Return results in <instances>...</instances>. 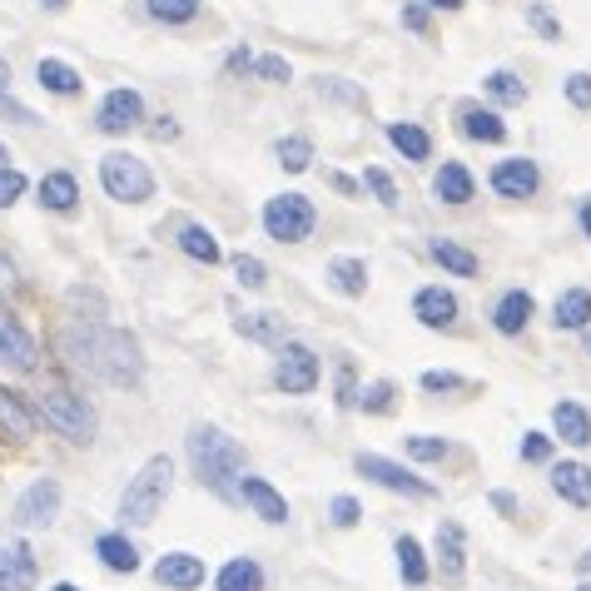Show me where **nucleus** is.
<instances>
[{"label":"nucleus","mask_w":591,"mask_h":591,"mask_svg":"<svg viewBox=\"0 0 591 591\" xmlns=\"http://www.w3.org/2000/svg\"><path fill=\"white\" fill-rule=\"evenodd\" d=\"M234 273H239L244 289H264V283H269V269H264L254 254H239V259H234Z\"/></svg>","instance_id":"nucleus-38"},{"label":"nucleus","mask_w":591,"mask_h":591,"mask_svg":"<svg viewBox=\"0 0 591 591\" xmlns=\"http://www.w3.org/2000/svg\"><path fill=\"white\" fill-rule=\"evenodd\" d=\"M398 571L408 587H422V581H428V557H422L418 537H398Z\"/></svg>","instance_id":"nucleus-34"},{"label":"nucleus","mask_w":591,"mask_h":591,"mask_svg":"<svg viewBox=\"0 0 591 591\" xmlns=\"http://www.w3.org/2000/svg\"><path fill=\"white\" fill-rule=\"evenodd\" d=\"M150 15L164 25H190L200 15V0H150Z\"/></svg>","instance_id":"nucleus-36"},{"label":"nucleus","mask_w":591,"mask_h":591,"mask_svg":"<svg viewBox=\"0 0 591 591\" xmlns=\"http://www.w3.org/2000/svg\"><path fill=\"white\" fill-rule=\"evenodd\" d=\"M309 160H313V144L303 140V135H289V140H279V164L289 174H303V170H309Z\"/></svg>","instance_id":"nucleus-37"},{"label":"nucleus","mask_w":591,"mask_h":591,"mask_svg":"<svg viewBox=\"0 0 591 591\" xmlns=\"http://www.w3.org/2000/svg\"><path fill=\"white\" fill-rule=\"evenodd\" d=\"M234 329H239L249 343H269V348L289 343V323H283V313H269V309H259V313H239V323H234Z\"/></svg>","instance_id":"nucleus-20"},{"label":"nucleus","mask_w":591,"mask_h":591,"mask_svg":"<svg viewBox=\"0 0 591 591\" xmlns=\"http://www.w3.org/2000/svg\"><path fill=\"white\" fill-rule=\"evenodd\" d=\"M239 502H249L254 517H264V522H289V502H283V492H273L264 477H249V472H244L239 477Z\"/></svg>","instance_id":"nucleus-17"},{"label":"nucleus","mask_w":591,"mask_h":591,"mask_svg":"<svg viewBox=\"0 0 591 591\" xmlns=\"http://www.w3.org/2000/svg\"><path fill=\"white\" fill-rule=\"evenodd\" d=\"M587 353H591V333H587Z\"/></svg>","instance_id":"nucleus-59"},{"label":"nucleus","mask_w":591,"mask_h":591,"mask_svg":"<svg viewBox=\"0 0 591 591\" xmlns=\"http://www.w3.org/2000/svg\"><path fill=\"white\" fill-rule=\"evenodd\" d=\"M438 571H442V587H462L468 581V531H462L458 517L438 522Z\"/></svg>","instance_id":"nucleus-9"},{"label":"nucleus","mask_w":591,"mask_h":591,"mask_svg":"<svg viewBox=\"0 0 591 591\" xmlns=\"http://www.w3.org/2000/svg\"><path fill=\"white\" fill-rule=\"evenodd\" d=\"M581 229H587V239H591V200L581 204Z\"/></svg>","instance_id":"nucleus-54"},{"label":"nucleus","mask_w":591,"mask_h":591,"mask_svg":"<svg viewBox=\"0 0 591 591\" xmlns=\"http://www.w3.org/2000/svg\"><path fill=\"white\" fill-rule=\"evenodd\" d=\"M353 398H358V388H353V363H339V402L353 408Z\"/></svg>","instance_id":"nucleus-49"},{"label":"nucleus","mask_w":591,"mask_h":591,"mask_svg":"<svg viewBox=\"0 0 591 591\" xmlns=\"http://www.w3.org/2000/svg\"><path fill=\"white\" fill-rule=\"evenodd\" d=\"M363 184H368V190L378 194V204H388V209L398 204V190H393V180H388L383 170H363Z\"/></svg>","instance_id":"nucleus-42"},{"label":"nucleus","mask_w":591,"mask_h":591,"mask_svg":"<svg viewBox=\"0 0 591 591\" xmlns=\"http://www.w3.org/2000/svg\"><path fill=\"white\" fill-rule=\"evenodd\" d=\"M180 249L190 254V259H200V264H219L224 259L219 239H214L204 224H184V229H180Z\"/></svg>","instance_id":"nucleus-30"},{"label":"nucleus","mask_w":591,"mask_h":591,"mask_svg":"<svg viewBox=\"0 0 591 591\" xmlns=\"http://www.w3.org/2000/svg\"><path fill=\"white\" fill-rule=\"evenodd\" d=\"M551 492L571 507H591V468L587 462H557L551 468Z\"/></svg>","instance_id":"nucleus-18"},{"label":"nucleus","mask_w":591,"mask_h":591,"mask_svg":"<svg viewBox=\"0 0 591 591\" xmlns=\"http://www.w3.org/2000/svg\"><path fill=\"white\" fill-rule=\"evenodd\" d=\"M353 468H358L368 482H378V487L402 492V497H432V482H422L418 472H408L402 462L378 458V452H358V458H353Z\"/></svg>","instance_id":"nucleus-7"},{"label":"nucleus","mask_w":591,"mask_h":591,"mask_svg":"<svg viewBox=\"0 0 591 591\" xmlns=\"http://www.w3.org/2000/svg\"><path fill=\"white\" fill-rule=\"evenodd\" d=\"M95 557H100L110 571H135V567H140V551H135V541L120 537V531H105V537L95 541Z\"/></svg>","instance_id":"nucleus-24"},{"label":"nucleus","mask_w":591,"mask_h":591,"mask_svg":"<svg viewBox=\"0 0 591 591\" xmlns=\"http://www.w3.org/2000/svg\"><path fill=\"white\" fill-rule=\"evenodd\" d=\"M170 487H174V462L164 458H150L140 472H135V482L125 487V497H120V517L130 522V527H150L154 517H160V507H164V497H170Z\"/></svg>","instance_id":"nucleus-3"},{"label":"nucleus","mask_w":591,"mask_h":591,"mask_svg":"<svg viewBox=\"0 0 591 591\" xmlns=\"http://www.w3.org/2000/svg\"><path fill=\"white\" fill-rule=\"evenodd\" d=\"M329 279L339 283V293L358 299V293L368 289V264H363V259H348V254H343V259H333V264H329Z\"/></svg>","instance_id":"nucleus-32"},{"label":"nucleus","mask_w":591,"mask_h":591,"mask_svg":"<svg viewBox=\"0 0 591 591\" xmlns=\"http://www.w3.org/2000/svg\"><path fill=\"white\" fill-rule=\"evenodd\" d=\"M219 591H264V567L254 557H234L214 581Z\"/></svg>","instance_id":"nucleus-28"},{"label":"nucleus","mask_w":591,"mask_h":591,"mask_svg":"<svg viewBox=\"0 0 591 591\" xmlns=\"http://www.w3.org/2000/svg\"><path fill=\"white\" fill-rule=\"evenodd\" d=\"M577 591H591V587H577Z\"/></svg>","instance_id":"nucleus-60"},{"label":"nucleus","mask_w":591,"mask_h":591,"mask_svg":"<svg viewBox=\"0 0 591 591\" xmlns=\"http://www.w3.org/2000/svg\"><path fill=\"white\" fill-rule=\"evenodd\" d=\"M567 100L577 110H591V75H567Z\"/></svg>","instance_id":"nucleus-45"},{"label":"nucleus","mask_w":591,"mask_h":591,"mask_svg":"<svg viewBox=\"0 0 591 591\" xmlns=\"http://www.w3.org/2000/svg\"><path fill=\"white\" fill-rule=\"evenodd\" d=\"M412 319H418L422 329H452V323H458V293H448L442 283L418 289V299H412Z\"/></svg>","instance_id":"nucleus-13"},{"label":"nucleus","mask_w":591,"mask_h":591,"mask_svg":"<svg viewBox=\"0 0 591 591\" xmlns=\"http://www.w3.org/2000/svg\"><path fill=\"white\" fill-rule=\"evenodd\" d=\"M144 120V100H140V90H110L100 100V110H95V125H100L105 135H125V130H135V125Z\"/></svg>","instance_id":"nucleus-11"},{"label":"nucleus","mask_w":591,"mask_h":591,"mask_svg":"<svg viewBox=\"0 0 591 591\" xmlns=\"http://www.w3.org/2000/svg\"><path fill=\"white\" fill-rule=\"evenodd\" d=\"M0 428H6V438H15V442L35 438V412L25 408V398L11 393V388H0Z\"/></svg>","instance_id":"nucleus-21"},{"label":"nucleus","mask_w":591,"mask_h":591,"mask_svg":"<svg viewBox=\"0 0 591 591\" xmlns=\"http://www.w3.org/2000/svg\"><path fill=\"white\" fill-rule=\"evenodd\" d=\"M6 289H15V264L0 254V293H6Z\"/></svg>","instance_id":"nucleus-52"},{"label":"nucleus","mask_w":591,"mask_h":591,"mask_svg":"<svg viewBox=\"0 0 591 591\" xmlns=\"http://www.w3.org/2000/svg\"><path fill=\"white\" fill-rule=\"evenodd\" d=\"M65 353L75 368H85L110 388H135L144 378V353L125 329H75L65 339Z\"/></svg>","instance_id":"nucleus-1"},{"label":"nucleus","mask_w":591,"mask_h":591,"mask_svg":"<svg viewBox=\"0 0 591 591\" xmlns=\"http://www.w3.org/2000/svg\"><path fill=\"white\" fill-rule=\"evenodd\" d=\"M531 293L527 289H512V293H502L497 299V309H492V329L497 333H507V339H517L522 329H527V319H531Z\"/></svg>","instance_id":"nucleus-19"},{"label":"nucleus","mask_w":591,"mask_h":591,"mask_svg":"<svg viewBox=\"0 0 591 591\" xmlns=\"http://www.w3.org/2000/svg\"><path fill=\"white\" fill-rule=\"evenodd\" d=\"M428 6H438V11H458L462 0H428Z\"/></svg>","instance_id":"nucleus-55"},{"label":"nucleus","mask_w":591,"mask_h":591,"mask_svg":"<svg viewBox=\"0 0 591 591\" xmlns=\"http://www.w3.org/2000/svg\"><path fill=\"white\" fill-rule=\"evenodd\" d=\"M551 422H557V438L571 442V448H587L591 442V412L581 408V402H557Z\"/></svg>","instance_id":"nucleus-22"},{"label":"nucleus","mask_w":591,"mask_h":591,"mask_svg":"<svg viewBox=\"0 0 591 591\" xmlns=\"http://www.w3.org/2000/svg\"><path fill=\"white\" fill-rule=\"evenodd\" d=\"M313 224H319V209H313L309 194H279V200L264 204V229L279 244H303Z\"/></svg>","instance_id":"nucleus-6"},{"label":"nucleus","mask_w":591,"mask_h":591,"mask_svg":"<svg viewBox=\"0 0 591 591\" xmlns=\"http://www.w3.org/2000/svg\"><path fill=\"white\" fill-rule=\"evenodd\" d=\"M0 115L15 125H35V110H25L21 100H11V90H0Z\"/></svg>","instance_id":"nucleus-47"},{"label":"nucleus","mask_w":591,"mask_h":591,"mask_svg":"<svg viewBox=\"0 0 591 591\" xmlns=\"http://www.w3.org/2000/svg\"><path fill=\"white\" fill-rule=\"evenodd\" d=\"M482 85H487V95H492V100H502V105H522V100H527V85H522L512 71H492Z\"/></svg>","instance_id":"nucleus-35"},{"label":"nucleus","mask_w":591,"mask_h":591,"mask_svg":"<svg viewBox=\"0 0 591 591\" xmlns=\"http://www.w3.org/2000/svg\"><path fill=\"white\" fill-rule=\"evenodd\" d=\"M408 458L438 462V458H448V442H442V438H428V432H418V438H408Z\"/></svg>","instance_id":"nucleus-39"},{"label":"nucleus","mask_w":591,"mask_h":591,"mask_svg":"<svg viewBox=\"0 0 591 591\" xmlns=\"http://www.w3.org/2000/svg\"><path fill=\"white\" fill-rule=\"evenodd\" d=\"M35 358H41L35 339H31V333H25L15 319H6V313H0V363H11L15 373H31Z\"/></svg>","instance_id":"nucleus-16"},{"label":"nucleus","mask_w":591,"mask_h":591,"mask_svg":"<svg viewBox=\"0 0 591 591\" xmlns=\"http://www.w3.org/2000/svg\"><path fill=\"white\" fill-rule=\"evenodd\" d=\"M587 323H591V293L567 289L557 299V329H587Z\"/></svg>","instance_id":"nucleus-33"},{"label":"nucleus","mask_w":591,"mask_h":591,"mask_svg":"<svg viewBox=\"0 0 591 591\" xmlns=\"http://www.w3.org/2000/svg\"><path fill=\"white\" fill-rule=\"evenodd\" d=\"M388 140H393V150H398L402 160H412V164L432 154V140H428V130H422V125H408V120L388 125Z\"/></svg>","instance_id":"nucleus-26"},{"label":"nucleus","mask_w":591,"mask_h":591,"mask_svg":"<svg viewBox=\"0 0 591 591\" xmlns=\"http://www.w3.org/2000/svg\"><path fill=\"white\" fill-rule=\"evenodd\" d=\"M402 25H408V31H428V11H422V6H408V11H402Z\"/></svg>","instance_id":"nucleus-51"},{"label":"nucleus","mask_w":591,"mask_h":591,"mask_svg":"<svg viewBox=\"0 0 591 591\" xmlns=\"http://www.w3.org/2000/svg\"><path fill=\"white\" fill-rule=\"evenodd\" d=\"M422 388H428V393H452V388H462V378H458V373H438V368H432V373H422Z\"/></svg>","instance_id":"nucleus-48"},{"label":"nucleus","mask_w":591,"mask_h":591,"mask_svg":"<svg viewBox=\"0 0 591 591\" xmlns=\"http://www.w3.org/2000/svg\"><path fill=\"white\" fill-rule=\"evenodd\" d=\"M41 418L51 422L61 438L71 442H95V408L71 388H45L41 393Z\"/></svg>","instance_id":"nucleus-5"},{"label":"nucleus","mask_w":591,"mask_h":591,"mask_svg":"<svg viewBox=\"0 0 591 591\" xmlns=\"http://www.w3.org/2000/svg\"><path fill=\"white\" fill-rule=\"evenodd\" d=\"M61 517V482L55 477H41L21 492L15 502V527H51Z\"/></svg>","instance_id":"nucleus-10"},{"label":"nucleus","mask_w":591,"mask_h":591,"mask_svg":"<svg viewBox=\"0 0 591 591\" xmlns=\"http://www.w3.org/2000/svg\"><path fill=\"white\" fill-rule=\"evenodd\" d=\"M428 254L442 264V269L458 273V279H472V273H477V254H468L462 244H452V239H432Z\"/></svg>","instance_id":"nucleus-31"},{"label":"nucleus","mask_w":591,"mask_h":591,"mask_svg":"<svg viewBox=\"0 0 591 591\" xmlns=\"http://www.w3.org/2000/svg\"><path fill=\"white\" fill-rule=\"evenodd\" d=\"M190 462L194 472H200V482L209 492H219V497H239V477H244V448L229 438L224 428H214V422H200V428H190Z\"/></svg>","instance_id":"nucleus-2"},{"label":"nucleus","mask_w":591,"mask_h":591,"mask_svg":"<svg viewBox=\"0 0 591 591\" xmlns=\"http://www.w3.org/2000/svg\"><path fill=\"white\" fill-rule=\"evenodd\" d=\"M0 90H11V65H6V55H0Z\"/></svg>","instance_id":"nucleus-53"},{"label":"nucleus","mask_w":591,"mask_h":591,"mask_svg":"<svg viewBox=\"0 0 591 591\" xmlns=\"http://www.w3.org/2000/svg\"><path fill=\"white\" fill-rule=\"evenodd\" d=\"M35 80H41V90H51V95H80V71L75 65H65V61H41L35 65Z\"/></svg>","instance_id":"nucleus-29"},{"label":"nucleus","mask_w":591,"mask_h":591,"mask_svg":"<svg viewBox=\"0 0 591 591\" xmlns=\"http://www.w3.org/2000/svg\"><path fill=\"white\" fill-rule=\"evenodd\" d=\"M273 383L283 393H313L319 388V358H313L303 343H279V368H273Z\"/></svg>","instance_id":"nucleus-8"},{"label":"nucleus","mask_w":591,"mask_h":591,"mask_svg":"<svg viewBox=\"0 0 591 591\" xmlns=\"http://www.w3.org/2000/svg\"><path fill=\"white\" fill-rule=\"evenodd\" d=\"M547 452H551L547 432H527V438H522V462H547Z\"/></svg>","instance_id":"nucleus-44"},{"label":"nucleus","mask_w":591,"mask_h":591,"mask_svg":"<svg viewBox=\"0 0 591 591\" xmlns=\"http://www.w3.org/2000/svg\"><path fill=\"white\" fill-rule=\"evenodd\" d=\"M6 160H11V150H6V144H0V170H6Z\"/></svg>","instance_id":"nucleus-57"},{"label":"nucleus","mask_w":591,"mask_h":591,"mask_svg":"<svg viewBox=\"0 0 591 591\" xmlns=\"http://www.w3.org/2000/svg\"><path fill=\"white\" fill-rule=\"evenodd\" d=\"M531 25H537L541 35H547V41H561V31H557V21H551L547 11H541V6H531Z\"/></svg>","instance_id":"nucleus-50"},{"label":"nucleus","mask_w":591,"mask_h":591,"mask_svg":"<svg viewBox=\"0 0 591 591\" xmlns=\"http://www.w3.org/2000/svg\"><path fill=\"white\" fill-rule=\"evenodd\" d=\"M329 517H333V527H353V522L363 517V507L353 497H333L329 502Z\"/></svg>","instance_id":"nucleus-43"},{"label":"nucleus","mask_w":591,"mask_h":591,"mask_svg":"<svg viewBox=\"0 0 591 591\" xmlns=\"http://www.w3.org/2000/svg\"><path fill=\"white\" fill-rule=\"evenodd\" d=\"M51 591H80V587H71V581H61V587H51Z\"/></svg>","instance_id":"nucleus-58"},{"label":"nucleus","mask_w":591,"mask_h":591,"mask_svg":"<svg viewBox=\"0 0 591 591\" xmlns=\"http://www.w3.org/2000/svg\"><path fill=\"white\" fill-rule=\"evenodd\" d=\"M432 194H438L442 204H468L472 200V174L462 170L458 160H448L438 170V180H432Z\"/></svg>","instance_id":"nucleus-23"},{"label":"nucleus","mask_w":591,"mask_h":591,"mask_svg":"<svg viewBox=\"0 0 591 591\" xmlns=\"http://www.w3.org/2000/svg\"><path fill=\"white\" fill-rule=\"evenodd\" d=\"M100 184H105V194L120 204H144L154 194L150 164H144L140 154H125V150H115L100 160Z\"/></svg>","instance_id":"nucleus-4"},{"label":"nucleus","mask_w":591,"mask_h":591,"mask_svg":"<svg viewBox=\"0 0 591 591\" xmlns=\"http://www.w3.org/2000/svg\"><path fill=\"white\" fill-rule=\"evenodd\" d=\"M41 6H45V11H61V6H65V0H41Z\"/></svg>","instance_id":"nucleus-56"},{"label":"nucleus","mask_w":591,"mask_h":591,"mask_svg":"<svg viewBox=\"0 0 591 591\" xmlns=\"http://www.w3.org/2000/svg\"><path fill=\"white\" fill-rule=\"evenodd\" d=\"M154 581L170 591L204 587V557H194V551H170V557H160V567H154Z\"/></svg>","instance_id":"nucleus-14"},{"label":"nucleus","mask_w":591,"mask_h":591,"mask_svg":"<svg viewBox=\"0 0 591 591\" xmlns=\"http://www.w3.org/2000/svg\"><path fill=\"white\" fill-rule=\"evenodd\" d=\"M353 402H363V412H388L393 408V383H368Z\"/></svg>","instance_id":"nucleus-40"},{"label":"nucleus","mask_w":591,"mask_h":591,"mask_svg":"<svg viewBox=\"0 0 591 591\" xmlns=\"http://www.w3.org/2000/svg\"><path fill=\"white\" fill-rule=\"evenodd\" d=\"M41 567L25 541H0V591H31Z\"/></svg>","instance_id":"nucleus-12"},{"label":"nucleus","mask_w":591,"mask_h":591,"mask_svg":"<svg viewBox=\"0 0 591 591\" xmlns=\"http://www.w3.org/2000/svg\"><path fill=\"white\" fill-rule=\"evenodd\" d=\"M462 135H468V140H482V144H502L507 140V125L497 120V110L468 105V110H462Z\"/></svg>","instance_id":"nucleus-25"},{"label":"nucleus","mask_w":591,"mask_h":591,"mask_svg":"<svg viewBox=\"0 0 591 591\" xmlns=\"http://www.w3.org/2000/svg\"><path fill=\"white\" fill-rule=\"evenodd\" d=\"M21 194H25V174L6 164V170H0V209H11V204L21 200Z\"/></svg>","instance_id":"nucleus-41"},{"label":"nucleus","mask_w":591,"mask_h":591,"mask_svg":"<svg viewBox=\"0 0 591 591\" xmlns=\"http://www.w3.org/2000/svg\"><path fill=\"white\" fill-rule=\"evenodd\" d=\"M41 204L55 214H71L75 204H80V184H75V174H45L41 180Z\"/></svg>","instance_id":"nucleus-27"},{"label":"nucleus","mask_w":591,"mask_h":591,"mask_svg":"<svg viewBox=\"0 0 591 591\" xmlns=\"http://www.w3.org/2000/svg\"><path fill=\"white\" fill-rule=\"evenodd\" d=\"M254 71L264 75V80H289V61H283V55H264V61H254Z\"/></svg>","instance_id":"nucleus-46"},{"label":"nucleus","mask_w":591,"mask_h":591,"mask_svg":"<svg viewBox=\"0 0 591 591\" xmlns=\"http://www.w3.org/2000/svg\"><path fill=\"white\" fill-rule=\"evenodd\" d=\"M537 184H541V174L531 160H502L497 170H492V190H497L502 200H531Z\"/></svg>","instance_id":"nucleus-15"}]
</instances>
